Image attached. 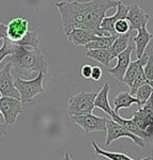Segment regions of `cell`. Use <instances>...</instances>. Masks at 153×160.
<instances>
[{"mask_svg":"<svg viewBox=\"0 0 153 160\" xmlns=\"http://www.w3.org/2000/svg\"><path fill=\"white\" fill-rule=\"evenodd\" d=\"M153 93V82H148V83L142 84L141 87H139L136 90L134 94V97L137 100V106H138V109L141 108L142 106L146 104V102L150 97L152 96Z\"/></svg>","mask_w":153,"mask_h":160,"instance_id":"20","label":"cell"},{"mask_svg":"<svg viewBox=\"0 0 153 160\" xmlns=\"http://www.w3.org/2000/svg\"><path fill=\"white\" fill-rule=\"evenodd\" d=\"M133 104H137L136 98L131 95L129 92H119L113 98V111L115 113H118L119 110L123 108H129Z\"/></svg>","mask_w":153,"mask_h":160,"instance_id":"17","label":"cell"},{"mask_svg":"<svg viewBox=\"0 0 153 160\" xmlns=\"http://www.w3.org/2000/svg\"><path fill=\"white\" fill-rule=\"evenodd\" d=\"M110 118L113 121H115L116 123L122 125L126 130H129L131 133H133V135L139 137V138L147 139V138L152 137V135H150L148 131L139 129V128L134 124L133 121H132V118H129H129H121L120 115H119V113H113V117H111Z\"/></svg>","mask_w":153,"mask_h":160,"instance_id":"16","label":"cell"},{"mask_svg":"<svg viewBox=\"0 0 153 160\" xmlns=\"http://www.w3.org/2000/svg\"><path fill=\"white\" fill-rule=\"evenodd\" d=\"M0 113L4 118L6 125H13L17 117L23 113L20 99L8 96L0 97Z\"/></svg>","mask_w":153,"mask_h":160,"instance_id":"7","label":"cell"},{"mask_svg":"<svg viewBox=\"0 0 153 160\" xmlns=\"http://www.w3.org/2000/svg\"><path fill=\"white\" fill-rule=\"evenodd\" d=\"M144 73H145V76L148 80L152 81L153 80V56H152V52H150V56L148 58V60L146 62V64L144 65Z\"/></svg>","mask_w":153,"mask_h":160,"instance_id":"27","label":"cell"},{"mask_svg":"<svg viewBox=\"0 0 153 160\" xmlns=\"http://www.w3.org/2000/svg\"><path fill=\"white\" fill-rule=\"evenodd\" d=\"M11 62H8L6 66L0 69V95L19 99V93L14 87V79L11 74Z\"/></svg>","mask_w":153,"mask_h":160,"instance_id":"9","label":"cell"},{"mask_svg":"<svg viewBox=\"0 0 153 160\" xmlns=\"http://www.w3.org/2000/svg\"><path fill=\"white\" fill-rule=\"evenodd\" d=\"M64 160H72L71 158H70L69 153H66V156H64Z\"/></svg>","mask_w":153,"mask_h":160,"instance_id":"32","label":"cell"},{"mask_svg":"<svg viewBox=\"0 0 153 160\" xmlns=\"http://www.w3.org/2000/svg\"><path fill=\"white\" fill-rule=\"evenodd\" d=\"M106 131H107V137H106V142H105L106 146H109L111 142L118 140V139H120V138L131 139V140L133 141L137 146H139V148H145V145H146L144 139L131 133L129 130H126L122 125L116 123L115 121H113L111 118L110 120L107 118V122H106Z\"/></svg>","mask_w":153,"mask_h":160,"instance_id":"5","label":"cell"},{"mask_svg":"<svg viewBox=\"0 0 153 160\" xmlns=\"http://www.w3.org/2000/svg\"><path fill=\"white\" fill-rule=\"evenodd\" d=\"M40 33L38 31H28L25 34V37L17 42L15 45L17 46H23V47H28V48H38L40 45Z\"/></svg>","mask_w":153,"mask_h":160,"instance_id":"23","label":"cell"},{"mask_svg":"<svg viewBox=\"0 0 153 160\" xmlns=\"http://www.w3.org/2000/svg\"><path fill=\"white\" fill-rule=\"evenodd\" d=\"M103 75V72H102V68L100 66H93L92 68V71H91V76H90V79L94 80V81H98L101 79Z\"/></svg>","mask_w":153,"mask_h":160,"instance_id":"29","label":"cell"},{"mask_svg":"<svg viewBox=\"0 0 153 160\" xmlns=\"http://www.w3.org/2000/svg\"><path fill=\"white\" fill-rule=\"evenodd\" d=\"M67 40H69V43L73 46H85L87 45L89 42H92V41L97 40L98 38L94 35L93 33H91L90 31L84 30V29H73L71 30V32L66 35Z\"/></svg>","mask_w":153,"mask_h":160,"instance_id":"14","label":"cell"},{"mask_svg":"<svg viewBox=\"0 0 153 160\" xmlns=\"http://www.w3.org/2000/svg\"><path fill=\"white\" fill-rule=\"evenodd\" d=\"M109 90H110L109 84L105 83L102 89L97 93V96L94 98V107L98 108V109H102L105 113H107L111 118L113 113H115V111L111 109L109 105V99H108Z\"/></svg>","mask_w":153,"mask_h":160,"instance_id":"15","label":"cell"},{"mask_svg":"<svg viewBox=\"0 0 153 160\" xmlns=\"http://www.w3.org/2000/svg\"><path fill=\"white\" fill-rule=\"evenodd\" d=\"M91 71H92V66L89 64H84V65L80 68V75L82 76V78L85 79H90L91 76Z\"/></svg>","mask_w":153,"mask_h":160,"instance_id":"28","label":"cell"},{"mask_svg":"<svg viewBox=\"0 0 153 160\" xmlns=\"http://www.w3.org/2000/svg\"><path fill=\"white\" fill-rule=\"evenodd\" d=\"M137 31H138L137 35L134 37L132 40H133V43L135 46V55H136L137 59H139L144 55L145 51H146L148 44L151 43L153 35L151 32L148 31L147 26L140 27L139 29H137Z\"/></svg>","mask_w":153,"mask_h":160,"instance_id":"13","label":"cell"},{"mask_svg":"<svg viewBox=\"0 0 153 160\" xmlns=\"http://www.w3.org/2000/svg\"><path fill=\"white\" fill-rule=\"evenodd\" d=\"M117 37H118V35L100 37V38H98L97 40L92 41V42H89L87 45H85V48H86V50H89V49H104V48H109Z\"/></svg>","mask_w":153,"mask_h":160,"instance_id":"22","label":"cell"},{"mask_svg":"<svg viewBox=\"0 0 153 160\" xmlns=\"http://www.w3.org/2000/svg\"><path fill=\"white\" fill-rule=\"evenodd\" d=\"M44 74L39 73L37 77L30 80H25L19 77L14 79V87L19 93V99L22 102H30L34 96L44 92L43 88Z\"/></svg>","mask_w":153,"mask_h":160,"instance_id":"3","label":"cell"},{"mask_svg":"<svg viewBox=\"0 0 153 160\" xmlns=\"http://www.w3.org/2000/svg\"><path fill=\"white\" fill-rule=\"evenodd\" d=\"M11 56L12 59L10 62L12 68L24 78H28L33 72L43 73L44 75L47 74L48 64L40 47L29 49L28 47L15 45L14 51Z\"/></svg>","mask_w":153,"mask_h":160,"instance_id":"1","label":"cell"},{"mask_svg":"<svg viewBox=\"0 0 153 160\" xmlns=\"http://www.w3.org/2000/svg\"><path fill=\"white\" fill-rule=\"evenodd\" d=\"M7 135V125L3 123H0V138Z\"/></svg>","mask_w":153,"mask_h":160,"instance_id":"31","label":"cell"},{"mask_svg":"<svg viewBox=\"0 0 153 160\" xmlns=\"http://www.w3.org/2000/svg\"><path fill=\"white\" fill-rule=\"evenodd\" d=\"M113 30H115L117 35H121V34L128 33L129 31V22L126 20V18L117 20L115 22V25H113Z\"/></svg>","mask_w":153,"mask_h":160,"instance_id":"26","label":"cell"},{"mask_svg":"<svg viewBox=\"0 0 153 160\" xmlns=\"http://www.w3.org/2000/svg\"><path fill=\"white\" fill-rule=\"evenodd\" d=\"M129 40H131V35H129V32L125 33V34L118 35V37L115 38L113 43L111 44V46L109 47L113 60L129 45Z\"/></svg>","mask_w":153,"mask_h":160,"instance_id":"19","label":"cell"},{"mask_svg":"<svg viewBox=\"0 0 153 160\" xmlns=\"http://www.w3.org/2000/svg\"><path fill=\"white\" fill-rule=\"evenodd\" d=\"M86 56L93 59L94 61L100 62L106 68H109V63L113 60L109 48H104V49H89L86 50Z\"/></svg>","mask_w":153,"mask_h":160,"instance_id":"18","label":"cell"},{"mask_svg":"<svg viewBox=\"0 0 153 160\" xmlns=\"http://www.w3.org/2000/svg\"><path fill=\"white\" fill-rule=\"evenodd\" d=\"M0 115H1V113H0Z\"/></svg>","mask_w":153,"mask_h":160,"instance_id":"34","label":"cell"},{"mask_svg":"<svg viewBox=\"0 0 153 160\" xmlns=\"http://www.w3.org/2000/svg\"><path fill=\"white\" fill-rule=\"evenodd\" d=\"M41 160H48L47 158H46V157H43V158L42 159H41Z\"/></svg>","mask_w":153,"mask_h":160,"instance_id":"33","label":"cell"},{"mask_svg":"<svg viewBox=\"0 0 153 160\" xmlns=\"http://www.w3.org/2000/svg\"><path fill=\"white\" fill-rule=\"evenodd\" d=\"M126 20L129 22V30H137L140 27L147 26L150 20V15L147 14L138 4H132L129 6Z\"/></svg>","mask_w":153,"mask_h":160,"instance_id":"11","label":"cell"},{"mask_svg":"<svg viewBox=\"0 0 153 160\" xmlns=\"http://www.w3.org/2000/svg\"><path fill=\"white\" fill-rule=\"evenodd\" d=\"M14 47H15V44H13L10 41H8L7 38H4V43L0 47V63H1V61L6 57L12 55L13 51H14Z\"/></svg>","mask_w":153,"mask_h":160,"instance_id":"25","label":"cell"},{"mask_svg":"<svg viewBox=\"0 0 153 160\" xmlns=\"http://www.w3.org/2000/svg\"><path fill=\"white\" fill-rule=\"evenodd\" d=\"M72 123L79 126L85 132L89 133L92 131H105L106 130V122L107 118L104 117H97L92 113L80 115H72L70 117Z\"/></svg>","mask_w":153,"mask_h":160,"instance_id":"6","label":"cell"},{"mask_svg":"<svg viewBox=\"0 0 153 160\" xmlns=\"http://www.w3.org/2000/svg\"><path fill=\"white\" fill-rule=\"evenodd\" d=\"M117 9V12L116 14H113V16L110 17H107L105 16L104 18L102 19L101 22V25H100V28L102 29L103 31H106L108 32L110 35H117L115 30H113V25L117 20L119 19H124L126 18V14H128V10H129V6H126L125 3H123L122 1L119 0L118 4L116 7Z\"/></svg>","mask_w":153,"mask_h":160,"instance_id":"12","label":"cell"},{"mask_svg":"<svg viewBox=\"0 0 153 160\" xmlns=\"http://www.w3.org/2000/svg\"><path fill=\"white\" fill-rule=\"evenodd\" d=\"M92 146H93V148H94V152L98 156H103V157H105V158H107L109 160H134L133 158H131L129 156H128L126 154L104 151V149L98 148V145L95 143L94 141L92 142ZM151 159H152L151 157H146V158L140 159V160H151Z\"/></svg>","mask_w":153,"mask_h":160,"instance_id":"21","label":"cell"},{"mask_svg":"<svg viewBox=\"0 0 153 160\" xmlns=\"http://www.w3.org/2000/svg\"><path fill=\"white\" fill-rule=\"evenodd\" d=\"M95 91H82L70 97L67 105V113L72 115H80L92 113L94 109V98L97 96Z\"/></svg>","mask_w":153,"mask_h":160,"instance_id":"4","label":"cell"},{"mask_svg":"<svg viewBox=\"0 0 153 160\" xmlns=\"http://www.w3.org/2000/svg\"><path fill=\"white\" fill-rule=\"evenodd\" d=\"M119 0H89L79 2L78 10L84 19V30L90 31L97 37H109V33L100 28L101 22L106 16V13L111 8H116Z\"/></svg>","mask_w":153,"mask_h":160,"instance_id":"2","label":"cell"},{"mask_svg":"<svg viewBox=\"0 0 153 160\" xmlns=\"http://www.w3.org/2000/svg\"><path fill=\"white\" fill-rule=\"evenodd\" d=\"M148 82H151V81L146 78L145 73H144V68H141L140 71H139V73L137 74V76L135 77L133 82H132V86L129 87V93H131V95H133V96H134L136 90L138 89L139 87H141L142 84L148 83Z\"/></svg>","mask_w":153,"mask_h":160,"instance_id":"24","label":"cell"},{"mask_svg":"<svg viewBox=\"0 0 153 160\" xmlns=\"http://www.w3.org/2000/svg\"><path fill=\"white\" fill-rule=\"evenodd\" d=\"M29 31V22L23 15H18L10 20L7 25V40L13 44L19 42Z\"/></svg>","mask_w":153,"mask_h":160,"instance_id":"8","label":"cell"},{"mask_svg":"<svg viewBox=\"0 0 153 160\" xmlns=\"http://www.w3.org/2000/svg\"><path fill=\"white\" fill-rule=\"evenodd\" d=\"M7 38V25L0 22V41Z\"/></svg>","mask_w":153,"mask_h":160,"instance_id":"30","label":"cell"},{"mask_svg":"<svg viewBox=\"0 0 153 160\" xmlns=\"http://www.w3.org/2000/svg\"><path fill=\"white\" fill-rule=\"evenodd\" d=\"M133 50H134V44L129 43V45L128 47L115 58L117 59V65L111 68H107L108 73H109L115 79L118 80V81L122 82L125 71H126V68H128L129 62H131V56H132V51Z\"/></svg>","mask_w":153,"mask_h":160,"instance_id":"10","label":"cell"}]
</instances>
